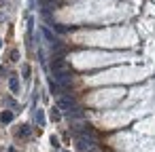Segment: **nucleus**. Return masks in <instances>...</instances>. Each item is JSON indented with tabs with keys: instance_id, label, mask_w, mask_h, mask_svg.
Listing matches in <instances>:
<instances>
[{
	"instance_id": "obj_1",
	"label": "nucleus",
	"mask_w": 155,
	"mask_h": 152,
	"mask_svg": "<svg viewBox=\"0 0 155 152\" xmlns=\"http://www.w3.org/2000/svg\"><path fill=\"white\" fill-rule=\"evenodd\" d=\"M94 146H96V137L85 135V133H77V148L81 152H91Z\"/></svg>"
},
{
	"instance_id": "obj_8",
	"label": "nucleus",
	"mask_w": 155,
	"mask_h": 152,
	"mask_svg": "<svg viewBox=\"0 0 155 152\" xmlns=\"http://www.w3.org/2000/svg\"><path fill=\"white\" fill-rule=\"evenodd\" d=\"M0 120H2L5 125H9L13 120V112H2V114H0Z\"/></svg>"
},
{
	"instance_id": "obj_5",
	"label": "nucleus",
	"mask_w": 155,
	"mask_h": 152,
	"mask_svg": "<svg viewBox=\"0 0 155 152\" xmlns=\"http://www.w3.org/2000/svg\"><path fill=\"white\" fill-rule=\"evenodd\" d=\"M51 68H53V74L60 72V70H64V59H62V57H55L53 64H51Z\"/></svg>"
},
{
	"instance_id": "obj_6",
	"label": "nucleus",
	"mask_w": 155,
	"mask_h": 152,
	"mask_svg": "<svg viewBox=\"0 0 155 152\" xmlns=\"http://www.w3.org/2000/svg\"><path fill=\"white\" fill-rule=\"evenodd\" d=\"M9 89H11V93H19V80L15 76L9 78Z\"/></svg>"
},
{
	"instance_id": "obj_2",
	"label": "nucleus",
	"mask_w": 155,
	"mask_h": 152,
	"mask_svg": "<svg viewBox=\"0 0 155 152\" xmlns=\"http://www.w3.org/2000/svg\"><path fill=\"white\" fill-rule=\"evenodd\" d=\"M53 78L60 82V87H62V89H68V87H70V82H72V74H70V70H66V68H64V70H60V72H55V74H53Z\"/></svg>"
},
{
	"instance_id": "obj_13",
	"label": "nucleus",
	"mask_w": 155,
	"mask_h": 152,
	"mask_svg": "<svg viewBox=\"0 0 155 152\" xmlns=\"http://www.w3.org/2000/svg\"><path fill=\"white\" fill-rule=\"evenodd\" d=\"M11 59H13V61H19V53L13 51V53H11Z\"/></svg>"
},
{
	"instance_id": "obj_9",
	"label": "nucleus",
	"mask_w": 155,
	"mask_h": 152,
	"mask_svg": "<svg viewBox=\"0 0 155 152\" xmlns=\"http://www.w3.org/2000/svg\"><path fill=\"white\" fill-rule=\"evenodd\" d=\"M30 135V127L28 125H21V129L17 131V137H28Z\"/></svg>"
},
{
	"instance_id": "obj_10",
	"label": "nucleus",
	"mask_w": 155,
	"mask_h": 152,
	"mask_svg": "<svg viewBox=\"0 0 155 152\" xmlns=\"http://www.w3.org/2000/svg\"><path fill=\"white\" fill-rule=\"evenodd\" d=\"M21 72H24V78H26V80H30V66H24V68H21Z\"/></svg>"
},
{
	"instance_id": "obj_3",
	"label": "nucleus",
	"mask_w": 155,
	"mask_h": 152,
	"mask_svg": "<svg viewBox=\"0 0 155 152\" xmlns=\"http://www.w3.org/2000/svg\"><path fill=\"white\" fill-rule=\"evenodd\" d=\"M72 106H74V97H72V95H62V97L58 99V108H60L64 114H66Z\"/></svg>"
},
{
	"instance_id": "obj_14",
	"label": "nucleus",
	"mask_w": 155,
	"mask_h": 152,
	"mask_svg": "<svg viewBox=\"0 0 155 152\" xmlns=\"http://www.w3.org/2000/svg\"><path fill=\"white\" fill-rule=\"evenodd\" d=\"M0 47H2V40H0Z\"/></svg>"
},
{
	"instance_id": "obj_4",
	"label": "nucleus",
	"mask_w": 155,
	"mask_h": 152,
	"mask_svg": "<svg viewBox=\"0 0 155 152\" xmlns=\"http://www.w3.org/2000/svg\"><path fill=\"white\" fill-rule=\"evenodd\" d=\"M66 116H68V118H83V110H81L79 106H72V108L66 112Z\"/></svg>"
},
{
	"instance_id": "obj_7",
	"label": "nucleus",
	"mask_w": 155,
	"mask_h": 152,
	"mask_svg": "<svg viewBox=\"0 0 155 152\" xmlns=\"http://www.w3.org/2000/svg\"><path fill=\"white\" fill-rule=\"evenodd\" d=\"M34 118H36V125H38V127H45V112H43L41 108H36V114H34Z\"/></svg>"
},
{
	"instance_id": "obj_12",
	"label": "nucleus",
	"mask_w": 155,
	"mask_h": 152,
	"mask_svg": "<svg viewBox=\"0 0 155 152\" xmlns=\"http://www.w3.org/2000/svg\"><path fill=\"white\" fill-rule=\"evenodd\" d=\"M49 141H51V146H53V148H60V139H58L55 135H51V139H49Z\"/></svg>"
},
{
	"instance_id": "obj_11",
	"label": "nucleus",
	"mask_w": 155,
	"mask_h": 152,
	"mask_svg": "<svg viewBox=\"0 0 155 152\" xmlns=\"http://www.w3.org/2000/svg\"><path fill=\"white\" fill-rule=\"evenodd\" d=\"M58 110H60V108H55V110L51 112V118H53V120H60V118H62V114H60Z\"/></svg>"
},
{
	"instance_id": "obj_15",
	"label": "nucleus",
	"mask_w": 155,
	"mask_h": 152,
	"mask_svg": "<svg viewBox=\"0 0 155 152\" xmlns=\"http://www.w3.org/2000/svg\"><path fill=\"white\" fill-rule=\"evenodd\" d=\"M64 152H70V150H64Z\"/></svg>"
}]
</instances>
